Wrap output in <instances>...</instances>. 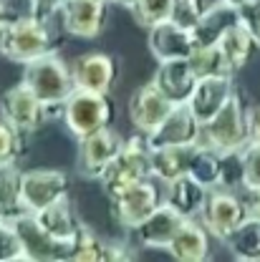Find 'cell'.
Wrapping results in <instances>:
<instances>
[{
  "label": "cell",
  "instance_id": "1",
  "mask_svg": "<svg viewBox=\"0 0 260 262\" xmlns=\"http://www.w3.org/2000/svg\"><path fill=\"white\" fill-rule=\"evenodd\" d=\"M23 83L38 96L43 108H64L66 98L76 89L73 71L56 53H46L23 63Z\"/></svg>",
  "mask_w": 260,
  "mask_h": 262
},
{
  "label": "cell",
  "instance_id": "2",
  "mask_svg": "<svg viewBox=\"0 0 260 262\" xmlns=\"http://www.w3.org/2000/svg\"><path fill=\"white\" fill-rule=\"evenodd\" d=\"M149 174H152L149 141H147V134H139V136H131V139L124 141L122 151L101 171L98 182H101V187H104L109 199H116L127 189H131L134 184L149 179Z\"/></svg>",
  "mask_w": 260,
  "mask_h": 262
},
{
  "label": "cell",
  "instance_id": "3",
  "mask_svg": "<svg viewBox=\"0 0 260 262\" xmlns=\"http://www.w3.org/2000/svg\"><path fill=\"white\" fill-rule=\"evenodd\" d=\"M0 53L15 63H28L38 56L53 53V40L46 20L35 15L5 20L0 26Z\"/></svg>",
  "mask_w": 260,
  "mask_h": 262
},
{
  "label": "cell",
  "instance_id": "4",
  "mask_svg": "<svg viewBox=\"0 0 260 262\" xmlns=\"http://www.w3.org/2000/svg\"><path fill=\"white\" fill-rule=\"evenodd\" d=\"M66 129L71 131L76 139H84L94 131L104 129L114 119V106L109 94H98L89 89H73V94L66 98L61 108Z\"/></svg>",
  "mask_w": 260,
  "mask_h": 262
},
{
  "label": "cell",
  "instance_id": "5",
  "mask_svg": "<svg viewBox=\"0 0 260 262\" xmlns=\"http://www.w3.org/2000/svg\"><path fill=\"white\" fill-rule=\"evenodd\" d=\"M199 144H207L217 151H240L248 144V108L237 94H232L228 103L207 124H202Z\"/></svg>",
  "mask_w": 260,
  "mask_h": 262
},
{
  "label": "cell",
  "instance_id": "6",
  "mask_svg": "<svg viewBox=\"0 0 260 262\" xmlns=\"http://www.w3.org/2000/svg\"><path fill=\"white\" fill-rule=\"evenodd\" d=\"M31 220L35 229L56 247V255L58 257H66L68 260V252H71V245L76 242L78 232H81V222L68 202V196H61L58 202L38 209V212H31Z\"/></svg>",
  "mask_w": 260,
  "mask_h": 262
},
{
  "label": "cell",
  "instance_id": "7",
  "mask_svg": "<svg viewBox=\"0 0 260 262\" xmlns=\"http://www.w3.org/2000/svg\"><path fill=\"white\" fill-rule=\"evenodd\" d=\"M202 225L210 234H215L217 239H228L230 234L237 229V225L248 217V207L243 199L232 194L230 189H210L207 202H205V209H202Z\"/></svg>",
  "mask_w": 260,
  "mask_h": 262
},
{
  "label": "cell",
  "instance_id": "8",
  "mask_svg": "<svg viewBox=\"0 0 260 262\" xmlns=\"http://www.w3.org/2000/svg\"><path fill=\"white\" fill-rule=\"evenodd\" d=\"M202 139V124L195 119L187 103H174L172 111L164 116V121L154 131L147 134L149 149L159 146H192Z\"/></svg>",
  "mask_w": 260,
  "mask_h": 262
},
{
  "label": "cell",
  "instance_id": "9",
  "mask_svg": "<svg viewBox=\"0 0 260 262\" xmlns=\"http://www.w3.org/2000/svg\"><path fill=\"white\" fill-rule=\"evenodd\" d=\"M114 202V217L122 227L136 229L159 204H162V194L159 187L149 179L134 184L131 189H127L124 194H119Z\"/></svg>",
  "mask_w": 260,
  "mask_h": 262
},
{
  "label": "cell",
  "instance_id": "10",
  "mask_svg": "<svg viewBox=\"0 0 260 262\" xmlns=\"http://www.w3.org/2000/svg\"><path fill=\"white\" fill-rule=\"evenodd\" d=\"M122 146H124V139L111 126H104V129L78 139V169H81V174L98 179L101 171L109 166V162L122 151Z\"/></svg>",
  "mask_w": 260,
  "mask_h": 262
},
{
  "label": "cell",
  "instance_id": "11",
  "mask_svg": "<svg viewBox=\"0 0 260 262\" xmlns=\"http://www.w3.org/2000/svg\"><path fill=\"white\" fill-rule=\"evenodd\" d=\"M43 103L38 101V96L33 94L31 89L21 81L18 86L8 89L0 96V116L21 134H31L41 126L43 119Z\"/></svg>",
  "mask_w": 260,
  "mask_h": 262
},
{
  "label": "cell",
  "instance_id": "12",
  "mask_svg": "<svg viewBox=\"0 0 260 262\" xmlns=\"http://www.w3.org/2000/svg\"><path fill=\"white\" fill-rule=\"evenodd\" d=\"M61 196H68V174L58 169L23 171V204L26 212H38Z\"/></svg>",
  "mask_w": 260,
  "mask_h": 262
},
{
  "label": "cell",
  "instance_id": "13",
  "mask_svg": "<svg viewBox=\"0 0 260 262\" xmlns=\"http://www.w3.org/2000/svg\"><path fill=\"white\" fill-rule=\"evenodd\" d=\"M235 94L232 86V73H223V76H205L197 78L195 89L187 98L190 111L195 114V119L199 124H207L230 98Z\"/></svg>",
  "mask_w": 260,
  "mask_h": 262
},
{
  "label": "cell",
  "instance_id": "14",
  "mask_svg": "<svg viewBox=\"0 0 260 262\" xmlns=\"http://www.w3.org/2000/svg\"><path fill=\"white\" fill-rule=\"evenodd\" d=\"M172 101L154 86V81L139 86L129 98V119L139 134H149L164 121V116L172 111Z\"/></svg>",
  "mask_w": 260,
  "mask_h": 262
},
{
  "label": "cell",
  "instance_id": "15",
  "mask_svg": "<svg viewBox=\"0 0 260 262\" xmlns=\"http://www.w3.org/2000/svg\"><path fill=\"white\" fill-rule=\"evenodd\" d=\"M109 0H64L58 15L71 35L78 38H96L104 31Z\"/></svg>",
  "mask_w": 260,
  "mask_h": 262
},
{
  "label": "cell",
  "instance_id": "16",
  "mask_svg": "<svg viewBox=\"0 0 260 262\" xmlns=\"http://www.w3.org/2000/svg\"><path fill=\"white\" fill-rule=\"evenodd\" d=\"M73 81L76 89H89L98 94H111L116 78H119V66L106 53H86L76 58L73 63Z\"/></svg>",
  "mask_w": 260,
  "mask_h": 262
},
{
  "label": "cell",
  "instance_id": "17",
  "mask_svg": "<svg viewBox=\"0 0 260 262\" xmlns=\"http://www.w3.org/2000/svg\"><path fill=\"white\" fill-rule=\"evenodd\" d=\"M240 23V10L237 5L225 3V0H210L199 23L192 28L195 46H217L223 35Z\"/></svg>",
  "mask_w": 260,
  "mask_h": 262
},
{
  "label": "cell",
  "instance_id": "18",
  "mask_svg": "<svg viewBox=\"0 0 260 262\" xmlns=\"http://www.w3.org/2000/svg\"><path fill=\"white\" fill-rule=\"evenodd\" d=\"M149 51L157 61L190 58V53L195 51L192 31L177 26L174 20H164L159 26L149 28Z\"/></svg>",
  "mask_w": 260,
  "mask_h": 262
},
{
  "label": "cell",
  "instance_id": "19",
  "mask_svg": "<svg viewBox=\"0 0 260 262\" xmlns=\"http://www.w3.org/2000/svg\"><path fill=\"white\" fill-rule=\"evenodd\" d=\"M182 222H185V217H182L177 209H172L167 202H162L134 232H136V239H139L144 247L167 250Z\"/></svg>",
  "mask_w": 260,
  "mask_h": 262
},
{
  "label": "cell",
  "instance_id": "20",
  "mask_svg": "<svg viewBox=\"0 0 260 262\" xmlns=\"http://www.w3.org/2000/svg\"><path fill=\"white\" fill-rule=\"evenodd\" d=\"M152 81L172 103H187L197 83V76L187 58H174V61H159V68Z\"/></svg>",
  "mask_w": 260,
  "mask_h": 262
},
{
  "label": "cell",
  "instance_id": "21",
  "mask_svg": "<svg viewBox=\"0 0 260 262\" xmlns=\"http://www.w3.org/2000/svg\"><path fill=\"white\" fill-rule=\"evenodd\" d=\"M210 232L205 229V225L195 222V217H187L177 234L172 237L167 252L179 262H202L210 257Z\"/></svg>",
  "mask_w": 260,
  "mask_h": 262
},
{
  "label": "cell",
  "instance_id": "22",
  "mask_svg": "<svg viewBox=\"0 0 260 262\" xmlns=\"http://www.w3.org/2000/svg\"><path fill=\"white\" fill-rule=\"evenodd\" d=\"M207 194H210V189L205 184H199L192 174H182V177H177L174 182L167 184L164 202L187 220V217H199L202 214Z\"/></svg>",
  "mask_w": 260,
  "mask_h": 262
},
{
  "label": "cell",
  "instance_id": "23",
  "mask_svg": "<svg viewBox=\"0 0 260 262\" xmlns=\"http://www.w3.org/2000/svg\"><path fill=\"white\" fill-rule=\"evenodd\" d=\"M192 149H195V144L192 146H159V149H149L152 177H157L159 182L169 184L177 177L187 174Z\"/></svg>",
  "mask_w": 260,
  "mask_h": 262
},
{
  "label": "cell",
  "instance_id": "24",
  "mask_svg": "<svg viewBox=\"0 0 260 262\" xmlns=\"http://www.w3.org/2000/svg\"><path fill=\"white\" fill-rule=\"evenodd\" d=\"M23 214V171L15 166V162L0 164V217L18 220Z\"/></svg>",
  "mask_w": 260,
  "mask_h": 262
},
{
  "label": "cell",
  "instance_id": "25",
  "mask_svg": "<svg viewBox=\"0 0 260 262\" xmlns=\"http://www.w3.org/2000/svg\"><path fill=\"white\" fill-rule=\"evenodd\" d=\"M225 242L235 260L260 262V217L248 214Z\"/></svg>",
  "mask_w": 260,
  "mask_h": 262
},
{
  "label": "cell",
  "instance_id": "26",
  "mask_svg": "<svg viewBox=\"0 0 260 262\" xmlns=\"http://www.w3.org/2000/svg\"><path fill=\"white\" fill-rule=\"evenodd\" d=\"M187 174H192L207 189L220 187L223 184V151H217L207 144H195Z\"/></svg>",
  "mask_w": 260,
  "mask_h": 262
},
{
  "label": "cell",
  "instance_id": "27",
  "mask_svg": "<svg viewBox=\"0 0 260 262\" xmlns=\"http://www.w3.org/2000/svg\"><path fill=\"white\" fill-rule=\"evenodd\" d=\"M122 257H129L127 250L122 252L119 247L106 245L98 234H94L91 229L86 227H81L76 242L71 245V252H68V260H78V262H104V260H122Z\"/></svg>",
  "mask_w": 260,
  "mask_h": 262
},
{
  "label": "cell",
  "instance_id": "28",
  "mask_svg": "<svg viewBox=\"0 0 260 262\" xmlns=\"http://www.w3.org/2000/svg\"><path fill=\"white\" fill-rule=\"evenodd\" d=\"M217 46L223 48L230 71L235 73V71H240L243 66L250 61L253 48H255V40H253V35H250V33L245 31V26H243V23H237L235 28H230V31L223 35V40H220Z\"/></svg>",
  "mask_w": 260,
  "mask_h": 262
},
{
  "label": "cell",
  "instance_id": "29",
  "mask_svg": "<svg viewBox=\"0 0 260 262\" xmlns=\"http://www.w3.org/2000/svg\"><path fill=\"white\" fill-rule=\"evenodd\" d=\"M187 61H190V66H192V71H195L197 78L232 73L220 46H195V51L190 53V58H187Z\"/></svg>",
  "mask_w": 260,
  "mask_h": 262
},
{
  "label": "cell",
  "instance_id": "30",
  "mask_svg": "<svg viewBox=\"0 0 260 262\" xmlns=\"http://www.w3.org/2000/svg\"><path fill=\"white\" fill-rule=\"evenodd\" d=\"M127 8L139 26L154 28L164 20H172L174 0H127Z\"/></svg>",
  "mask_w": 260,
  "mask_h": 262
},
{
  "label": "cell",
  "instance_id": "31",
  "mask_svg": "<svg viewBox=\"0 0 260 262\" xmlns=\"http://www.w3.org/2000/svg\"><path fill=\"white\" fill-rule=\"evenodd\" d=\"M31 260V252L26 247V239L15 220H3L0 217V262H21Z\"/></svg>",
  "mask_w": 260,
  "mask_h": 262
},
{
  "label": "cell",
  "instance_id": "32",
  "mask_svg": "<svg viewBox=\"0 0 260 262\" xmlns=\"http://www.w3.org/2000/svg\"><path fill=\"white\" fill-rule=\"evenodd\" d=\"M243 187L250 189H260V144L248 141L243 149Z\"/></svg>",
  "mask_w": 260,
  "mask_h": 262
},
{
  "label": "cell",
  "instance_id": "33",
  "mask_svg": "<svg viewBox=\"0 0 260 262\" xmlns=\"http://www.w3.org/2000/svg\"><path fill=\"white\" fill-rule=\"evenodd\" d=\"M23 136L18 129H13L5 119H0V164L18 162L23 154Z\"/></svg>",
  "mask_w": 260,
  "mask_h": 262
},
{
  "label": "cell",
  "instance_id": "34",
  "mask_svg": "<svg viewBox=\"0 0 260 262\" xmlns=\"http://www.w3.org/2000/svg\"><path fill=\"white\" fill-rule=\"evenodd\" d=\"M207 8V0H174V10H172V20L187 31H192L202 13Z\"/></svg>",
  "mask_w": 260,
  "mask_h": 262
},
{
  "label": "cell",
  "instance_id": "35",
  "mask_svg": "<svg viewBox=\"0 0 260 262\" xmlns=\"http://www.w3.org/2000/svg\"><path fill=\"white\" fill-rule=\"evenodd\" d=\"M225 189L243 187V154L240 151H223V184Z\"/></svg>",
  "mask_w": 260,
  "mask_h": 262
},
{
  "label": "cell",
  "instance_id": "36",
  "mask_svg": "<svg viewBox=\"0 0 260 262\" xmlns=\"http://www.w3.org/2000/svg\"><path fill=\"white\" fill-rule=\"evenodd\" d=\"M237 10H240V23L253 35L255 46H260V0H245L243 5H237Z\"/></svg>",
  "mask_w": 260,
  "mask_h": 262
},
{
  "label": "cell",
  "instance_id": "37",
  "mask_svg": "<svg viewBox=\"0 0 260 262\" xmlns=\"http://www.w3.org/2000/svg\"><path fill=\"white\" fill-rule=\"evenodd\" d=\"M61 5H64V0H31V15L48 20L51 15H56L61 10Z\"/></svg>",
  "mask_w": 260,
  "mask_h": 262
},
{
  "label": "cell",
  "instance_id": "38",
  "mask_svg": "<svg viewBox=\"0 0 260 262\" xmlns=\"http://www.w3.org/2000/svg\"><path fill=\"white\" fill-rule=\"evenodd\" d=\"M248 141L260 144V106L248 108Z\"/></svg>",
  "mask_w": 260,
  "mask_h": 262
},
{
  "label": "cell",
  "instance_id": "39",
  "mask_svg": "<svg viewBox=\"0 0 260 262\" xmlns=\"http://www.w3.org/2000/svg\"><path fill=\"white\" fill-rule=\"evenodd\" d=\"M248 209H250V214H258L260 217V189H250L248 192Z\"/></svg>",
  "mask_w": 260,
  "mask_h": 262
},
{
  "label": "cell",
  "instance_id": "40",
  "mask_svg": "<svg viewBox=\"0 0 260 262\" xmlns=\"http://www.w3.org/2000/svg\"><path fill=\"white\" fill-rule=\"evenodd\" d=\"M5 18H8V5H5V0H0V26L5 23Z\"/></svg>",
  "mask_w": 260,
  "mask_h": 262
},
{
  "label": "cell",
  "instance_id": "41",
  "mask_svg": "<svg viewBox=\"0 0 260 262\" xmlns=\"http://www.w3.org/2000/svg\"><path fill=\"white\" fill-rule=\"evenodd\" d=\"M225 3H232V5H243L245 0H225Z\"/></svg>",
  "mask_w": 260,
  "mask_h": 262
},
{
  "label": "cell",
  "instance_id": "42",
  "mask_svg": "<svg viewBox=\"0 0 260 262\" xmlns=\"http://www.w3.org/2000/svg\"><path fill=\"white\" fill-rule=\"evenodd\" d=\"M109 3H119V5H127V0H109Z\"/></svg>",
  "mask_w": 260,
  "mask_h": 262
}]
</instances>
